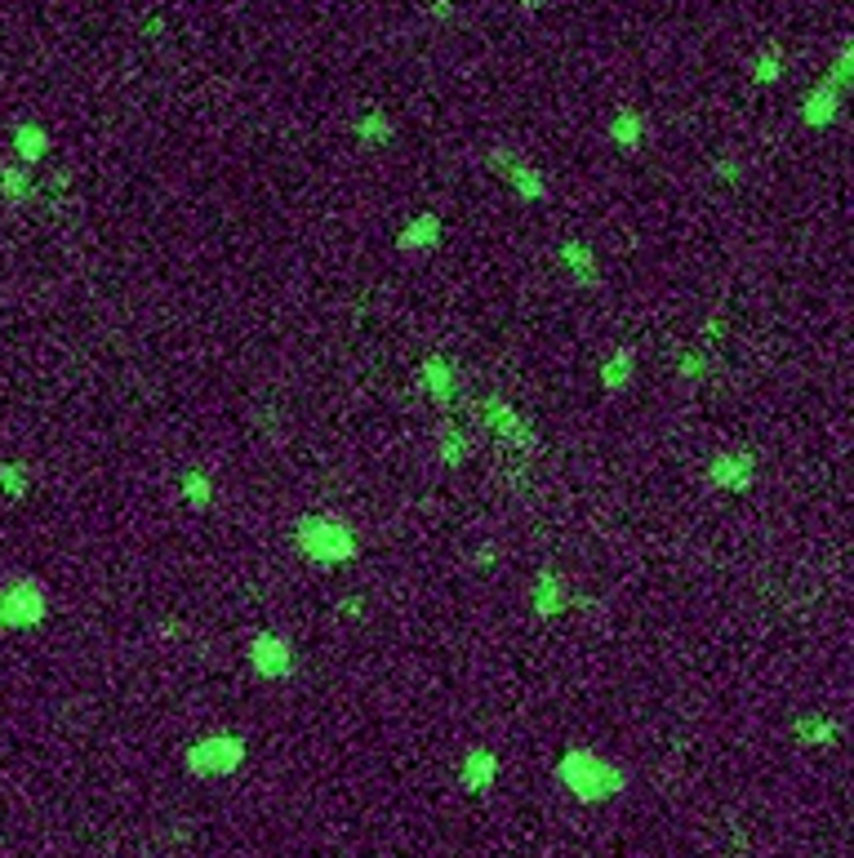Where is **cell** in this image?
Segmentation results:
<instances>
[{
  "label": "cell",
  "mask_w": 854,
  "mask_h": 858,
  "mask_svg": "<svg viewBox=\"0 0 854 858\" xmlns=\"http://www.w3.org/2000/svg\"><path fill=\"white\" fill-rule=\"evenodd\" d=\"M556 783L575 800H584V805H601V800H610V796H619L628 787V774L615 761H606V756H597L588 747H569L556 761Z\"/></svg>",
  "instance_id": "obj_1"
},
{
  "label": "cell",
  "mask_w": 854,
  "mask_h": 858,
  "mask_svg": "<svg viewBox=\"0 0 854 858\" xmlns=\"http://www.w3.org/2000/svg\"><path fill=\"white\" fill-rule=\"evenodd\" d=\"M295 547H299V556H308L312 565H348V560H357V551H361L357 529L343 525L339 516H321V511L299 516V525H295Z\"/></svg>",
  "instance_id": "obj_2"
},
{
  "label": "cell",
  "mask_w": 854,
  "mask_h": 858,
  "mask_svg": "<svg viewBox=\"0 0 854 858\" xmlns=\"http://www.w3.org/2000/svg\"><path fill=\"white\" fill-rule=\"evenodd\" d=\"M50 619V592L37 575H23L0 588V632H32Z\"/></svg>",
  "instance_id": "obj_3"
},
{
  "label": "cell",
  "mask_w": 854,
  "mask_h": 858,
  "mask_svg": "<svg viewBox=\"0 0 854 858\" xmlns=\"http://www.w3.org/2000/svg\"><path fill=\"white\" fill-rule=\"evenodd\" d=\"M245 752L249 747H245L240 734H205V738H196L183 752V765L196 778H227V774H236L245 765Z\"/></svg>",
  "instance_id": "obj_4"
},
{
  "label": "cell",
  "mask_w": 854,
  "mask_h": 858,
  "mask_svg": "<svg viewBox=\"0 0 854 858\" xmlns=\"http://www.w3.org/2000/svg\"><path fill=\"white\" fill-rule=\"evenodd\" d=\"M249 672L263 676V681H285V676L295 672V650H290V641L276 637V632H258V637L249 641Z\"/></svg>",
  "instance_id": "obj_5"
},
{
  "label": "cell",
  "mask_w": 854,
  "mask_h": 858,
  "mask_svg": "<svg viewBox=\"0 0 854 858\" xmlns=\"http://www.w3.org/2000/svg\"><path fill=\"white\" fill-rule=\"evenodd\" d=\"M485 165H490V169H494V174H498V178H503V183H507L521 200H543V196H547L543 174H538L534 165H525L521 156H512L507 147H494V152L485 156Z\"/></svg>",
  "instance_id": "obj_6"
},
{
  "label": "cell",
  "mask_w": 854,
  "mask_h": 858,
  "mask_svg": "<svg viewBox=\"0 0 854 858\" xmlns=\"http://www.w3.org/2000/svg\"><path fill=\"white\" fill-rule=\"evenodd\" d=\"M708 485L726 489V494H748L757 485V454L748 449H726L708 463Z\"/></svg>",
  "instance_id": "obj_7"
},
{
  "label": "cell",
  "mask_w": 854,
  "mask_h": 858,
  "mask_svg": "<svg viewBox=\"0 0 854 858\" xmlns=\"http://www.w3.org/2000/svg\"><path fill=\"white\" fill-rule=\"evenodd\" d=\"M841 99H845V90L836 85V81H819L805 99H801V121L810 125V130H827L832 121H836V112H841Z\"/></svg>",
  "instance_id": "obj_8"
},
{
  "label": "cell",
  "mask_w": 854,
  "mask_h": 858,
  "mask_svg": "<svg viewBox=\"0 0 854 858\" xmlns=\"http://www.w3.org/2000/svg\"><path fill=\"white\" fill-rule=\"evenodd\" d=\"M494 778H498V756L490 747H472L463 756V765H459V787L472 792V796H481V792L494 787Z\"/></svg>",
  "instance_id": "obj_9"
},
{
  "label": "cell",
  "mask_w": 854,
  "mask_h": 858,
  "mask_svg": "<svg viewBox=\"0 0 854 858\" xmlns=\"http://www.w3.org/2000/svg\"><path fill=\"white\" fill-rule=\"evenodd\" d=\"M441 236H445V223H441L436 214H414V218L401 227L397 249H405V254H428V249L441 245Z\"/></svg>",
  "instance_id": "obj_10"
},
{
  "label": "cell",
  "mask_w": 854,
  "mask_h": 858,
  "mask_svg": "<svg viewBox=\"0 0 854 858\" xmlns=\"http://www.w3.org/2000/svg\"><path fill=\"white\" fill-rule=\"evenodd\" d=\"M529 606L543 614V619H552V614H565L569 606H575V597H569V588L560 583V575H538L534 579V588H529Z\"/></svg>",
  "instance_id": "obj_11"
},
{
  "label": "cell",
  "mask_w": 854,
  "mask_h": 858,
  "mask_svg": "<svg viewBox=\"0 0 854 858\" xmlns=\"http://www.w3.org/2000/svg\"><path fill=\"white\" fill-rule=\"evenodd\" d=\"M10 143H14L19 161H23V165H32V169L50 156V130H45V125H37V121H19V125H14V134H10Z\"/></svg>",
  "instance_id": "obj_12"
},
{
  "label": "cell",
  "mask_w": 854,
  "mask_h": 858,
  "mask_svg": "<svg viewBox=\"0 0 854 858\" xmlns=\"http://www.w3.org/2000/svg\"><path fill=\"white\" fill-rule=\"evenodd\" d=\"M0 200L10 205H28L37 200V169L14 161V165H0Z\"/></svg>",
  "instance_id": "obj_13"
},
{
  "label": "cell",
  "mask_w": 854,
  "mask_h": 858,
  "mask_svg": "<svg viewBox=\"0 0 854 858\" xmlns=\"http://www.w3.org/2000/svg\"><path fill=\"white\" fill-rule=\"evenodd\" d=\"M556 254H560L565 276L575 280V285H588V290H593V285H597V254L588 245H579V240H565Z\"/></svg>",
  "instance_id": "obj_14"
},
{
  "label": "cell",
  "mask_w": 854,
  "mask_h": 858,
  "mask_svg": "<svg viewBox=\"0 0 854 858\" xmlns=\"http://www.w3.org/2000/svg\"><path fill=\"white\" fill-rule=\"evenodd\" d=\"M606 134H610V143H615V147H624V152H641V143H646V121H641V112L619 107V112L606 121Z\"/></svg>",
  "instance_id": "obj_15"
},
{
  "label": "cell",
  "mask_w": 854,
  "mask_h": 858,
  "mask_svg": "<svg viewBox=\"0 0 854 858\" xmlns=\"http://www.w3.org/2000/svg\"><path fill=\"white\" fill-rule=\"evenodd\" d=\"M792 738H796L801 747H832V743L841 738V725H836L832 716H814V712H805V716H796V721H792Z\"/></svg>",
  "instance_id": "obj_16"
},
{
  "label": "cell",
  "mask_w": 854,
  "mask_h": 858,
  "mask_svg": "<svg viewBox=\"0 0 854 858\" xmlns=\"http://www.w3.org/2000/svg\"><path fill=\"white\" fill-rule=\"evenodd\" d=\"M352 134H357V143H361V147L379 152V147H388V143H392L397 125H392V116H383V112H361V116H357V125H352Z\"/></svg>",
  "instance_id": "obj_17"
},
{
  "label": "cell",
  "mask_w": 854,
  "mask_h": 858,
  "mask_svg": "<svg viewBox=\"0 0 854 858\" xmlns=\"http://www.w3.org/2000/svg\"><path fill=\"white\" fill-rule=\"evenodd\" d=\"M178 498H183L192 511H205V507L214 503V476H209L205 467H187V472L178 476Z\"/></svg>",
  "instance_id": "obj_18"
},
{
  "label": "cell",
  "mask_w": 854,
  "mask_h": 858,
  "mask_svg": "<svg viewBox=\"0 0 854 858\" xmlns=\"http://www.w3.org/2000/svg\"><path fill=\"white\" fill-rule=\"evenodd\" d=\"M419 379H423V387H428V396H432V401H441V405H445V401L454 396V370H450L441 356H428V361H423V370H419Z\"/></svg>",
  "instance_id": "obj_19"
},
{
  "label": "cell",
  "mask_w": 854,
  "mask_h": 858,
  "mask_svg": "<svg viewBox=\"0 0 854 858\" xmlns=\"http://www.w3.org/2000/svg\"><path fill=\"white\" fill-rule=\"evenodd\" d=\"M783 68H788V54H783V45H761L757 54H752V81L757 85H774L779 76H783Z\"/></svg>",
  "instance_id": "obj_20"
},
{
  "label": "cell",
  "mask_w": 854,
  "mask_h": 858,
  "mask_svg": "<svg viewBox=\"0 0 854 858\" xmlns=\"http://www.w3.org/2000/svg\"><path fill=\"white\" fill-rule=\"evenodd\" d=\"M632 383V352L624 348V352H615L606 365H601V387L606 392H624Z\"/></svg>",
  "instance_id": "obj_21"
},
{
  "label": "cell",
  "mask_w": 854,
  "mask_h": 858,
  "mask_svg": "<svg viewBox=\"0 0 854 858\" xmlns=\"http://www.w3.org/2000/svg\"><path fill=\"white\" fill-rule=\"evenodd\" d=\"M0 489H6L14 503H19V498H28V489H32V472H28L23 463H0Z\"/></svg>",
  "instance_id": "obj_22"
},
{
  "label": "cell",
  "mask_w": 854,
  "mask_h": 858,
  "mask_svg": "<svg viewBox=\"0 0 854 858\" xmlns=\"http://www.w3.org/2000/svg\"><path fill=\"white\" fill-rule=\"evenodd\" d=\"M827 81H836L841 90H854V37L841 45V54L832 59V68H827Z\"/></svg>",
  "instance_id": "obj_23"
},
{
  "label": "cell",
  "mask_w": 854,
  "mask_h": 858,
  "mask_svg": "<svg viewBox=\"0 0 854 858\" xmlns=\"http://www.w3.org/2000/svg\"><path fill=\"white\" fill-rule=\"evenodd\" d=\"M441 458H445L450 467H459V463L467 458V441H463L459 427H445V436H441Z\"/></svg>",
  "instance_id": "obj_24"
},
{
  "label": "cell",
  "mask_w": 854,
  "mask_h": 858,
  "mask_svg": "<svg viewBox=\"0 0 854 858\" xmlns=\"http://www.w3.org/2000/svg\"><path fill=\"white\" fill-rule=\"evenodd\" d=\"M703 374H708V365H703L699 356H686V361H681V379H703Z\"/></svg>",
  "instance_id": "obj_25"
},
{
  "label": "cell",
  "mask_w": 854,
  "mask_h": 858,
  "mask_svg": "<svg viewBox=\"0 0 854 858\" xmlns=\"http://www.w3.org/2000/svg\"><path fill=\"white\" fill-rule=\"evenodd\" d=\"M717 174H721L726 183H739V178H743V169H739L734 161H717Z\"/></svg>",
  "instance_id": "obj_26"
},
{
  "label": "cell",
  "mask_w": 854,
  "mask_h": 858,
  "mask_svg": "<svg viewBox=\"0 0 854 858\" xmlns=\"http://www.w3.org/2000/svg\"><path fill=\"white\" fill-rule=\"evenodd\" d=\"M343 614H348V619H366V601H361V597H348V601H343Z\"/></svg>",
  "instance_id": "obj_27"
},
{
  "label": "cell",
  "mask_w": 854,
  "mask_h": 858,
  "mask_svg": "<svg viewBox=\"0 0 854 858\" xmlns=\"http://www.w3.org/2000/svg\"><path fill=\"white\" fill-rule=\"evenodd\" d=\"M428 14H432V19H450L454 10H450V0H432V6H428Z\"/></svg>",
  "instance_id": "obj_28"
},
{
  "label": "cell",
  "mask_w": 854,
  "mask_h": 858,
  "mask_svg": "<svg viewBox=\"0 0 854 858\" xmlns=\"http://www.w3.org/2000/svg\"><path fill=\"white\" fill-rule=\"evenodd\" d=\"M543 6H547V0H521V10H525V14H534V10H543Z\"/></svg>",
  "instance_id": "obj_29"
}]
</instances>
